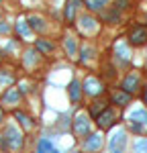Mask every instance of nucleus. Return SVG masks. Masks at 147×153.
<instances>
[{"mask_svg":"<svg viewBox=\"0 0 147 153\" xmlns=\"http://www.w3.org/2000/svg\"><path fill=\"white\" fill-rule=\"evenodd\" d=\"M0 59H2V51H0Z\"/></svg>","mask_w":147,"mask_h":153,"instance_id":"obj_31","label":"nucleus"},{"mask_svg":"<svg viewBox=\"0 0 147 153\" xmlns=\"http://www.w3.org/2000/svg\"><path fill=\"white\" fill-rule=\"evenodd\" d=\"M74 133H76V137H86V135H90V120L86 114H78L76 120H74Z\"/></svg>","mask_w":147,"mask_h":153,"instance_id":"obj_6","label":"nucleus"},{"mask_svg":"<svg viewBox=\"0 0 147 153\" xmlns=\"http://www.w3.org/2000/svg\"><path fill=\"white\" fill-rule=\"evenodd\" d=\"M70 98H72L74 104H78L80 102V98H82V86H80V82L78 80H72V84H70Z\"/></svg>","mask_w":147,"mask_h":153,"instance_id":"obj_11","label":"nucleus"},{"mask_svg":"<svg viewBox=\"0 0 147 153\" xmlns=\"http://www.w3.org/2000/svg\"><path fill=\"white\" fill-rule=\"evenodd\" d=\"M117 53H119V59H121L122 63L129 61V47L127 45H117Z\"/></svg>","mask_w":147,"mask_h":153,"instance_id":"obj_19","label":"nucleus"},{"mask_svg":"<svg viewBox=\"0 0 147 153\" xmlns=\"http://www.w3.org/2000/svg\"><path fill=\"white\" fill-rule=\"evenodd\" d=\"M51 147H53V143L49 141V139H41V141L37 143V153H47Z\"/></svg>","mask_w":147,"mask_h":153,"instance_id":"obj_18","label":"nucleus"},{"mask_svg":"<svg viewBox=\"0 0 147 153\" xmlns=\"http://www.w3.org/2000/svg\"><path fill=\"white\" fill-rule=\"evenodd\" d=\"M143 100L147 102V88H145V92H143Z\"/></svg>","mask_w":147,"mask_h":153,"instance_id":"obj_30","label":"nucleus"},{"mask_svg":"<svg viewBox=\"0 0 147 153\" xmlns=\"http://www.w3.org/2000/svg\"><path fill=\"white\" fill-rule=\"evenodd\" d=\"M0 120H2V114H0Z\"/></svg>","mask_w":147,"mask_h":153,"instance_id":"obj_32","label":"nucleus"},{"mask_svg":"<svg viewBox=\"0 0 147 153\" xmlns=\"http://www.w3.org/2000/svg\"><path fill=\"white\" fill-rule=\"evenodd\" d=\"M102 145H104V139H102L100 133H90V135H86L84 143H82L84 151H88V153H98L102 149Z\"/></svg>","mask_w":147,"mask_h":153,"instance_id":"obj_5","label":"nucleus"},{"mask_svg":"<svg viewBox=\"0 0 147 153\" xmlns=\"http://www.w3.org/2000/svg\"><path fill=\"white\" fill-rule=\"evenodd\" d=\"M129 43L133 47H139V45H145L147 43V27L143 25H135L129 29Z\"/></svg>","mask_w":147,"mask_h":153,"instance_id":"obj_2","label":"nucleus"},{"mask_svg":"<svg viewBox=\"0 0 147 153\" xmlns=\"http://www.w3.org/2000/svg\"><path fill=\"white\" fill-rule=\"evenodd\" d=\"M131 123H139V125H147V110H133L129 114Z\"/></svg>","mask_w":147,"mask_h":153,"instance_id":"obj_12","label":"nucleus"},{"mask_svg":"<svg viewBox=\"0 0 147 153\" xmlns=\"http://www.w3.org/2000/svg\"><path fill=\"white\" fill-rule=\"evenodd\" d=\"M133 149H135V153H147V139H139V141H135Z\"/></svg>","mask_w":147,"mask_h":153,"instance_id":"obj_23","label":"nucleus"},{"mask_svg":"<svg viewBox=\"0 0 147 153\" xmlns=\"http://www.w3.org/2000/svg\"><path fill=\"white\" fill-rule=\"evenodd\" d=\"M14 117H16L19 120H21V125H23L24 129H33V127H35L33 118H31V117H27L24 112H19V110H16V112H14Z\"/></svg>","mask_w":147,"mask_h":153,"instance_id":"obj_13","label":"nucleus"},{"mask_svg":"<svg viewBox=\"0 0 147 153\" xmlns=\"http://www.w3.org/2000/svg\"><path fill=\"white\" fill-rule=\"evenodd\" d=\"M117 118H119V112H117L114 108H104V110L96 117V123H98V127H100L102 131H106L117 123Z\"/></svg>","mask_w":147,"mask_h":153,"instance_id":"obj_4","label":"nucleus"},{"mask_svg":"<svg viewBox=\"0 0 147 153\" xmlns=\"http://www.w3.org/2000/svg\"><path fill=\"white\" fill-rule=\"evenodd\" d=\"M131 131L139 135V133H143V125H139V123H131Z\"/></svg>","mask_w":147,"mask_h":153,"instance_id":"obj_27","label":"nucleus"},{"mask_svg":"<svg viewBox=\"0 0 147 153\" xmlns=\"http://www.w3.org/2000/svg\"><path fill=\"white\" fill-rule=\"evenodd\" d=\"M0 147L4 151H19L23 147V135L16 127H4L0 133Z\"/></svg>","mask_w":147,"mask_h":153,"instance_id":"obj_1","label":"nucleus"},{"mask_svg":"<svg viewBox=\"0 0 147 153\" xmlns=\"http://www.w3.org/2000/svg\"><path fill=\"white\" fill-rule=\"evenodd\" d=\"M110 100H112L114 104H119L121 108H125V106L131 102V94H127V92H122V90H114V92L110 94Z\"/></svg>","mask_w":147,"mask_h":153,"instance_id":"obj_10","label":"nucleus"},{"mask_svg":"<svg viewBox=\"0 0 147 153\" xmlns=\"http://www.w3.org/2000/svg\"><path fill=\"white\" fill-rule=\"evenodd\" d=\"M80 21H82V29L90 31V33H92V31H96V21H94L92 16H82Z\"/></svg>","mask_w":147,"mask_h":153,"instance_id":"obj_15","label":"nucleus"},{"mask_svg":"<svg viewBox=\"0 0 147 153\" xmlns=\"http://www.w3.org/2000/svg\"><path fill=\"white\" fill-rule=\"evenodd\" d=\"M8 29H10V27L6 23H0V33H8Z\"/></svg>","mask_w":147,"mask_h":153,"instance_id":"obj_28","label":"nucleus"},{"mask_svg":"<svg viewBox=\"0 0 147 153\" xmlns=\"http://www.w3.org/2000/svg\"><path fill=\"white\" fill-rule=\"evenodd\" d=\"M47 153H59V149H55V147H51V149H49Z\"/></svg>","mask_w":147,"mask_h":153,"instance_id":"obj_29","label":"nucleus"},{"mask_svg":"<svg viewBox=\"0 0 147 153\" xmlns=\"http://www.w3.org/2000/svg\"><path fill=\"white\" fill-rule=\"evenodd\" d=\"M119 16H121V14H119V8L114 6V8H112L104 19H106V23H117V21H119Z\"/></svg>","mask_w":147,"mask_h":153,"instance_id":"obj_24","label":"nucleus"},{"mask_svg":"<svg viewBox=\"0 0 147 153\" xmlns=\"http://www.w3.org/2000/svg\"><path fill=\"white\" fill-rule=\"evenodd\" d=\"M19 100H21V92H19V88H8V90L2 94V98H0V102L6 104V106L19 104Z\"/></svg>","mask_w":147,"mask_h":153,"instance_id":"obj_7","label":"nucleus"},{"mask_svg":"<svg viewBox=\"0 0 147 153\" xmlns=\"http://www.w3.org/2000/svg\"><path fill=\"white\" fill-rule=\"evenodd\" d=\"M16 31H19V33H21V35H23L24 39L29 37V27H27L24 23H19V25H16Z\"/></svg>","mask_w":147,"mask_h":153,"instance_id":"obj_26","label":"nucleus"},{"mask_svg":"<svg viewBox=\"0 0 147 153\" xmlns=\"http://www.w3.org/2000/svg\"><path fill=\"white\" fill-rule=\"evenodd\" d=\"M82 92H86V94H90V96H98L100 92H102V84L98 82L96 78H86Z\"/></svg>","mask_w":147,"mask_h":153,"instance_id":"obj_8","label":"nucleus"},{"mask_svg":"<svg viewBox=\"0 0 147 153\" xmlns=\"http://www.w3.org/2000/svg\"><path fill=\"white\" fill-rule=\"evenodd\" d=\"M104 108H106V102H104V100H100V102H98V100H94V104H92V108H90V112H92L94 117H98Z\"/></svg>","mask_w":147,"mask_h":153,"instance_id":"obj_21","label":"nucleus"},{"mask_svg":"<svg viewBox=\"0 0 147 153\" xmlns=\"http://www.w3.org/2000/svg\"><path fill=\"white\" fill-rule=\"evenodd\" d=\"M65 49H68V53H70V55H74V53H76V43H74V37H68V39H65Z\"/></svg>","mask_w":147,"mask_h":153,"instance_id":"obj_25","label":"nucleus"},{"mask_svg":"<svg viewBox=\"0 0 147 153\" xmlns=\"http://www.w3.org/2000/svg\"><path fill=\"white\" fill-rule=\"evenodd\" d=\"M53 47H55V45H53V43H49V41H45V39H39V41H37V49H39V51H43V53H51Z\"/></svg>","mask_w":147,"mask_h":153,"instance_id":"obj_17","label":"nucleus"},{"mask_svg":"<svg viewBox=\"0 0 147 153\" xmlns=\"http://www.w3.org/2000/svg\"><path fill=\"white\" fill-rule=\"evenodd\" d=\"M106 2H108V0H84V4H86L88 10H102Z\"/></svg>","mask_w":147,"mask_h":153,"instance_id":"obj_14","label":"nucleus"},{"mask_svg":"<svg viewBox=\"0 0 147 153\" xmlns=\"http://www.w3.org/2000/svg\"><path fill=\"white\" fill-rule=\"evenodd\" d=\"M80 0H72L68 6H65V19H68V23H72L74 21V10H76V4H78Z\"/></svg>","mask_w":147,"mask_h":153,"instance_id":"obj_20","label":"nucleus"},{"mask_svg":"<svg viewBox=\"0 0 147 153\" xmlns=\"http://www.w3.org/2000/svg\"><path fill=\"white\" fill-rule=\"evenodd\" d=\"M137 88H139V76H135V74L127 76V78H125V82L121 84V90H122V92H127V94L137 92Z\"/></svg>","mask_w":147,"mask_h":153,"instance_id":"obj_9","label":"nucleus"},{"mask_svg":"<svg viewBox=\"0 0 147 153\" xmlns=\"http://www.w3.org/2000/svg\"><path fill=\"white\" fill-rule=\"evenodd\" d=\"M29 27H31V29H37V31H43V29H45V25H43V21H41L39 16H31V19H29Z\"/></svg>","mask_w":147,"mask_h":153,"instance_id":"obj_22","label":"nucleus"},{"mask_svg":"<svg viewBox=\"0 0 147 153\" xmlns=\"http://www.w3.org/2000/svg\"><path fill=\"white\" fill-rule=\"evenodd\" d=\"M80 53H82V55H80V61L84 63V61H88V59L94 55V47H90V45H82Z\"/></svg>","mask_w":147,"mask_h":153,"instance_id":"obj_16","label":"nucleus"},{"mask_svg":"<svg viewBox=\"0 0 147 153\" xmlns=\"http://www.w3.org/2000/svg\"><path fill=\"white\" fill-rule=\"evenodd\" d=\"M125 147H127V133L119 129L108 141V153H125Z\"/></svg>","mask_w":147,"mask_h":153,"instance_id":"obj_3","label":"nucleus"}]
</instances>
